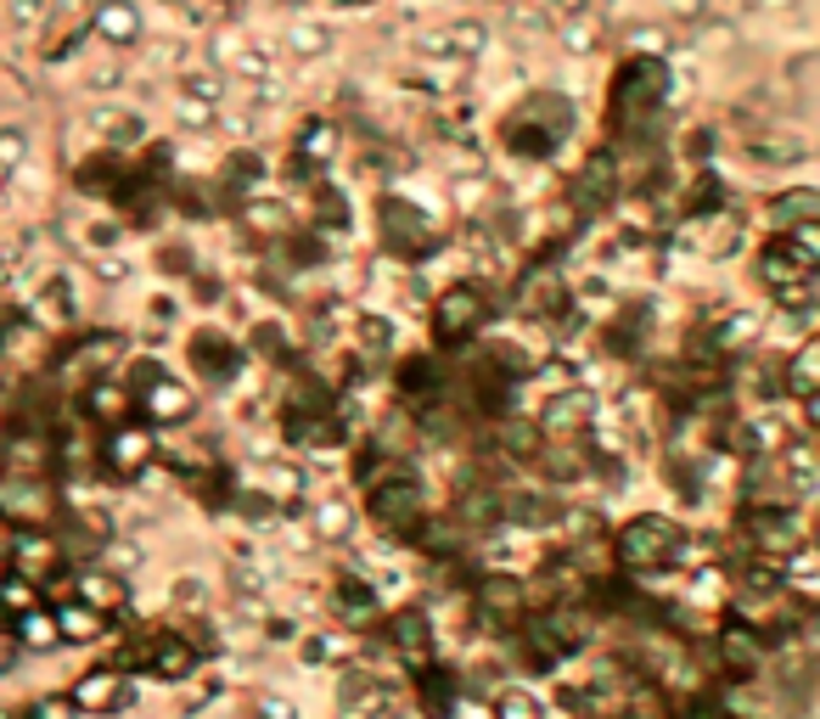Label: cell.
Masks as SVG:
<instances>
[{
	"label": "cell",
	"instance_id": "12",
	"mask_svg": "<svg viewBox=\"0 0 820 719\" xmlns=\"http://www.w3.org/2000/svg\"><path fill=\"white\" fill-rule=\"evenodd\" d=\"M7 658H12V641H7V636H0V669H7Z\"/></svg>",
	"mask_w": 820,
	"mask_h": 719
},
{
	"label": "cell",
	"instance_id": "6",
	"mask_svg": "<svg viewBox=\"0 0 820 719\" xmlns=\"http://www.w3.org/2000/svg\"><path fill=\"white\" fill-rule=\"evenodd\" d=\"M119 702V675H84L79 686H73V708H113Z\"/></svg>",
	"mask_w": 820,
	"mask_h": 719
},
{
	"label": "cell",
	"instance_id": "7",
	"mask_svg": "<svg viewBox=\"0 0 820 719\" xmlns=\"http://www.w3.org/2000/svg\"><path fill=\"white\" fill-rule=\"evenodd\" d=\"M79 601L97 607V612H108V607L124 601V585H119L113 574H84V579H79Z\"/></svg>",
	"mask_w": 820,
	"mask_h": 719
},
{
	"label": "cell",
	"instance_id": "10",
	"mask_svg": "<svg viewBox=\"0 0 820 719\" xmlns=\"http://www.w3.org/2000/svg\"><path fill=\"white\" fill-rule=\"evenodd\" d=\"M23 641L51 647V641H57V618H45V612H23Z\"/></svg>",
	"mask_w": 820,
	"mask_h": 719
},
{
	"label": "cell",
	"instance_id": "2",
	"mask_svg": "<svg viewBox=\"0 0 820 719\" xmlns=\"http://www.w3.org/2000/svg\"><path fill=\"white\" fill-rule=\"evenodd\" d=\"M372 517H377L383 528H416V517H422V495H416L411 484H388V489L372 495Z\"/></svg>",
	"mask_w": 820,
	"mask_h": 719
},
{
	"label": "cell",
	"instance_id": "4",
	"mask_svg": "<svg viewBox=\"0 0 820 719\" xmlns=\"http://www.w3.org/2000/svg\"><path fill=\"white\" fill-rule=\"evenodd\" d=\"M45 563H57V539H40L34 528H23V534L12 539V568L34 579V574H40Z\"/></svg>",
	"mask_w": 820,
	"mask_h": 719
},
{
	"label": "cell",
	"instance_id": "8",
	"mask_svg": "<svg viewBox=\"0 0 820 719\" xmlns=\"http://www.w3.org/2000/svg\"><path fill=\"white\" fill-rule=\"evenodd\" d=\"M495 719H545V713H539V697H528L523 686H506L495 697Z\"/></svg>",
	"mask_w": 820,
	"mask_h": 719
},
{
	"label": "cell",
	"instance_id": "3",
	"mask_svg": "<svg viewBox=\"0 0 820 719\" xmlns=\"http://www.w3.org/2000/svg\"><path fill=\"white\" fill-rule=\"evenodd\" d=\"M0 512L18 517V523H45V517H51V495H45L40 484H29V478L0 484Z\"/></svg>",
	"mask_w": 820,
	"mask_h": 719
},
{
	"label": "cell",
	"instance_id": "1",
	"mask_svg": "<svg viewBox=\"0 0 820 719\" xmlns=\"http://www.w3.org/2000/svg\"><path fill=\"white\" fill-rule=\"evenodd\" d=\"M686 546H680V528L669 517H635L618 539V563L624 568H664L675 563Z\"/></svg>",
	"mask_w": 820,
	"mask_h": 719
},
{
	"label": "cell",
	"instance_id": "11",
	"mask_svg": "<svg viewBox=\"0 0 820 719\" xmlns=\"http://www.w3.org/2000/svg\"><path fill=\"white\" fill-rule=\"evenodd\" d=\"M34 719H73V702H40Z\"/></svg>",
	"mask_w": 820,
	"mask_h": 719
},
{
	"label": "cell",
	"instance_id": "9",
	"mask_svg": "<svg viewBox=\"0 0 820 719\" xmlns=\"http://www.w3.org/2000/svg\"><path fill=\"white\" fill-rule=\"evenodd\" d=\"M146 449H152L146 433H124V438L113 444V467H141V462H146Z\"/></svg>",
	"mask_w": 820,
	"mask_h": 719
},
{
	"label": "cell",
	"instance_id": "5",
	"mask_svg": "<svg viewBox=\"0 0 820 719\" xmlns=\"http://www.w3.org/2000/svg\"><path fill=\"white\" fill-rule=\"evenodd\" d=\"M57 629H62L68 641H90V636H102V612L84 607V601H68V607L57 612Z\"/></svg>",
	"mask_w": 820,
	"mask_h": 719
}]
</instances>
